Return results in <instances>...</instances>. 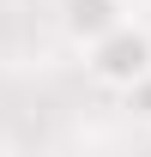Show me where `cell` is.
<instances>
[{"label": "cell", "instance_id": "1", "mask_svg": "<svg viewBox=\"0 0 151 157\" xmlns=\"http://www.w3.org/2000/svg\"><path fill=\"white\" fill-rule=\"evenodd\" d=\"M85 73L103 85V91H133L139 78H151V24L139 18H121L109 36H97L85 48Z\"/></svg>", "mask_w": 151, "mask_h": 157}, {"label": "cell", "instance_id": "2", "mask_svg": "<svg viewBox=\"0 0 151 157\" xmlns=\"http://www.w3.org/2000/svg\"><path fill=\"white\" fill-rule=\"evenodd\" d=\"M121 18H127L121 0H55V24H60V36L73 42L79 55H85L97 36H109Z\"/></svg>", "mask_w": 151, "mask_h": 157}, {"label": "cell", "instance_id": "3", "mask_svg": "<svg viewBox=\"0 0 151 157\" xmlns=\"http://www.w3.org/2000/svg\"><path fill=\"white\" fill-rule=\"evenodd\" d=\"M121 103H127L133 121H145V127H151V78H139L133 91H121Z\"/></svg>", "mask_w": 151, "mask_h": 157}, {"label": "cell", "instance_id": "4", "mask_svg": "<svg viewBox=\"0 0 151 157\" xmlns=\"http://www.w3.org/2000/svg\"><path fill=\"white\" fill-rule=\"evenodd\" d=\"M121 6H127V12H133V6H151V0H121Z\"/></svg>", "mask_w": 151, "mask_h": 157}]
</instances>
